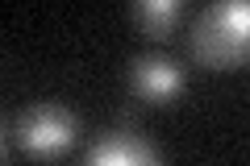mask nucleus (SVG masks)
Masks as SVG:
<instances>
[{
    "mask_svg": "<svg viewBox=\"0 0 250 166\" xmlns=\"http://www.w3.org/2000/svg\"><path fill=\"white\" fill-rule=\"evenodd\" d=\"M21 146L29 149V154H62V149L75 141V116L67 112V108H54V104H42L34 108V112L21 121Z\"/></svg>",
    "mask_w": 250,
    "mask_h": 166,
    "instance_id": "nucleus-2",
    "label": "nucleus"
},
{
    "mask_svg": "<svg viewBox=\"0 0 250 166\" xmlns=\"http://www.w3.org/2000/svg\"><path fill=\"white\" fill-rule=\"evenodd\" d=\"M179 13H184L179 0H138V4H134V21H138L150 37L171 34L175 21H179Z\"/></svg>",
    "mask_w": 250,
    "mask_h": 166,
    "instance_id": "nucleus-5",
    "label": "nucleus"
},
{
    "mask_svg": "<svg viewBox=\"0 0 250 166\" xmlns=\"http://www.w3.org/2000/svg\"><path fill=\"white\" fill-rule=\"evenodd\" d=\"M0 158H4V129H0Z\"/></svg>",
    "mask_w": 250,
    "mask_h": 166,
    "instance_id": "nucleus-6",
    "label": "nucleus"
},
{
    "mask_svg": "<svg viewBox=\"0 0 250 166\" xmlns=\"http://www.w3.org/2000/svg\"><path fill=\"white\" fill-rule=\"evenodd\" d=\"M129 79H134V92L142 100H171L184 88V67L167 54H142V58H134Z\"/></svg>",
    "mask_w": 250,
    "mask_h": 166,
    "instance_id": "nucleus-3",
    "label": "nucleus"
},
{
    "mask_svg": "<svg viewBox=\"0 0 250 166\" xmlns=\"http://www.w3.org/2000/svg\"><path fill=\"white\" fill-rule=\"evenodd\" d=\"M83 166H163V158L138 133H113V137L96 141L88 149V162Z\"/></svg>",
    "mask_w": 250,
    "mask_h": 166,
    "instance_id": "nucleus-4",
    "label": "nucleus"
},
{
    "mask_svg": "<svg viewBox=\"0 0 250 166\" xmlns=\"http://www.w3.org/2000/svg\"><path fill=\"white\" fill-rule=\"evenodd\" d=\"M250 42V4L246 0H221L208 4L196 21H192V54L205 67H238L246 58Z\"/></svg>",
    "mask_w": 250,
    "mask_h": 166,
    "instance_id": "nucleus-1",
    "label": "nucleus"
}]
</instances>
